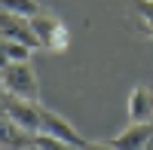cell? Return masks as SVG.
I'll list each match as a JSON object with an SVG mask.
<instances>
[{"label": "cell", "mask_w": 153, "mask_h": 150, "mask_svg": "<svg viewBox=\"0 0 153 150\" xmlns=\"http://www.w3.org/2000/svg\"><path fill=\"white\" fill-rule=\"evenodd\" d=\"M0 89L16 98L40 101V77H37L31 61H16V65L0 68Z\"/></svg>", "instance_id": "cell-1"}, {"label": "cell", "mask_w": 153, "mask_h": 150, "mask_svg": "<svg viewBox=\"0 0 153 150\" xmlns=\"http://www.w3.org/2000/svg\"><path fill=\"white\" fill-rule=\"evenodd\" d=\"M34 138H37V135L19 129L16 123L0 110V150H28L34 144Z\"/></svg>", "instance_id": "cell-7"}, {"label": "cell", "mask_w": 153, "mask_h": 150, "mask_svg": "<svg viewBox=\"0 0 153 150\" xmlns=\"http://www.w3.org/2000/svg\"><path fill=\"white\" fill-rule=\"evenodd\" d=\"M0 34L9 37V40H19V43H28L34 49H40V43L34 37V28H31V19H25V16L0 9Z\"/></svg>", "instance_id": "cell-5"}, {"label": "cell", "mask_w": 153, "mask_h": 150, "mask_svg": "<svg viewBox=\"0 0 153 150\" xmlns=\"http://www.w3.org/2000/svg\"><path fill=\"white\" fill-rule=\"evenodd\" d=\"M37 135H49V138L65 141V144L80 147V150L89 144V141H86L83 135L71 126L65 117H61V114H55V110H49V107H40V132H37Z\"/></svg>", "instance_id": "cell-4"}, {"label": "cell", "mask_w": 153, "mask_h": 150, "mask_svg": "<svg viewBox=\"0 0 153 150\" xmlns=\"http://www.w3.org/2000/svg\"><path fill=\"white\" fill-rule=\"evenodd\" d=\"M0 9L31 19V16H37V12H40V3H37V0H0Z\"/></svg>", "instance_id": "cell-10"}, {"label": "cell", "mask_w": 153, "mask_h": 150, "mask_svg": "<svg viewBox=\"0 0 153 150\" xmlns=\"http://www.w3.org/2000/svg\"><path fill=\"white\" fill-rule=\"evenodd\" d=\"M83 150H117V147H113V144H98V141L92 144V141H89V144H86Z\"/></svg>", "instance_id": "cell-12"}, {"label": "cell", "mask_w": 153, "mask_h": 150, "mask_svg": "<svg viewBox=\"0 0 153 150\" xmlns=\"http://www.w3.org/2000/svg\"><path fill=\"white\" fill-rule=\"evenodd\" d=\"M37 147L40 150H80V147H71V144H65V141H55V138H49V135H37Z\"/></svg>", "instance_id": "cell-11"}, {"label": "cell", "mask_w": 153, "mask_h": 150, "mask_svg": "<svg viewBox=\"0 0 153 150\" xmlns=\"http://www.w3.org/2000/svg\"><path fill=\"white\" fill-rule=\"evenodd\" d=\"M31 28H34V37L37 43H40V49H49V52H61V49H68L71 43V31L68 25L61 22L55 12H37V16H31Z\"/></svg>", "instance_id": "cell-2"}, {"label": "cell", "mask_w": 153, "mask_h": 150, "mask_svg": "<svg viewBox=\"0 0 153 150\" xmlns=\"http://www.w3.org/2000/svg\"><path fill=\"white\" fill-rule=\"evenodd\" d=\"M40 101H28V98H16V95H6L3 92V98H0V110L16 123L19 129H25V132H31V135H37L40 132Z\"/></svg>", "instance_id": "cell-3"}, {"label": "cell", "mask_w": 153, "mask_h": 150, "mask_svg": "<svg viewBox=\"0 0 153 150\" xmlns=\"http://www.w3.org/2000/svg\"><path fill=\"white\" fill-rule=\"evenodd\" d=\"M129 120L132 123H153V92L147 86H135L129 92Z\"/></svg>", "instance_id": "cell-8"}, {"label": "cell", "mask_w": 153, "mask_h": 150, "mask_svg": "<svg viewBox=\"0 0 153 150\" xmlns=\"http://www.w3.org/2000/svg\"><path fill=\"white\" fill-rule=\"evenodd\" d=\"M28 150H40V147H37V141H34V144H31V147H28Z\"/></svg>", "instance_id": "cell-14"}, {"label": "cell", "mask_w": 153, "mask_h": 150, "mask_svg": "<svg viewBox=\"0 0 153 150\" xmlns=\"http://www.w3.org/2000/svg\"><path fill=\"white\" fill-rule=\"evenodd\" d=\"M144 150H153V135H150V141H147V147Z\"/></svg>", "instance_id": "cell-13"}, {"label": "cell", "mask_w": 153, "mask_h": 150, "mask_svg": "<svg viewBox=\"0 0 153 150\" xmlns=\"http://www.w3.org/2000/svg\"><path fill=\"white\" fill-rule=\"evenodd\" d=\"M132 16L138 19L141 34L153 37V0H132Z\"/></svg>", "instance_id": "cell-9"}, {"label": "cell", "mask_w": 153, "mask_h": 150, "mask_svg": "<svg viewBox=\"0 0 153 150\" xmlns=\"http://www.w3.org/2000/svg\"><path fill=\"white\" fill-rule=\"evenodd\" d=\"M150 135H153V123H129L110 144L117 150H144Z\"/></svg>", "instance_id": "cell-6"}]
</instances>
